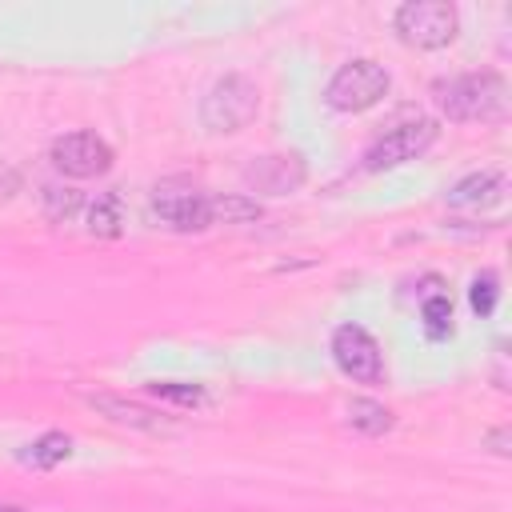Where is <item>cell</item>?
<instances>
[{"mask_svg": "<svg viewBox=\"0 0 512 512\" xmlns=\"http://www.w3.org/2000/svg\"><path fill=\"white\" fill-rule=\"evenodd\" d=\"M432 92H436V104L448 120L476 124V120H500L508 112V80L492 68L436 80Z\"/></svg>", "mask_w": 512, "mask_h": 512, "instance_id": "cell-1", "label": "cell"}, {"mask_svg": "<svg viewBox=\"0 0 512 512\" xmlns=\"http://www.w3.org/2000/svg\"><path fill=\"white\" fill-rule=\"evenodd\" d=\"M256 108H260V88L248 76L228 72V76H220L204 92V100H200V124L208 132H240V128L252 124Z\"/></svg>", "mask_w": 512, "mask_h": 512, "instance_id": "cell-2", "label": "cell"}, {"mask_svg": "<svg viewBox=\"0 0 512 512\" xmlns=\"http://www.w3.org/2000/svg\"><path fill=\"white\" fill-rule=\"evenodd\" d=\"M392 24L408 48H444L456 40L460 16L448 0H408L396 8Z\"/></svg>", "mask_w": 512, "mask_h": 512, "instance_id": "cell-3", "label": "cell"}, {"mask_svg": "<svg viewBox=\"0 0 512 512\" xmlns=\"http://www.w3.org/2000/svg\"><path fill=\"white\" fill-rule=\"evenodd\" d=\"M392 88L388 68H380L376 60H348L344 68H336V76L324 88V104L336 112H364L372 104H380Z\"/></svg>", "mask_w": 512, "mask_h": 512, "instance_id": "cell-4", "label": "cell"}, {"mask_svg": "<svg viewBox=\"0 0 512 512\" xmlns=\"http://www.w3.org/2000/svg\"><path fill=\"white\" fill-rule=\"evenodd\" d=\"M152 216L172 232H204L212 228V196L188 180H164L152 188Z\"/></svg>", "mask_w": 512, "mask_h": 512, "instance_id": "cell-5", "label": "cell"}, {"mask_svg": "<svg viewBox=\"0 0 512 512\" xmlns=\"http://www.w3.org/2000/svg\"><path fill=\"white\" fill-rule=\"evenodd\" d=\"M440 136V124L420 116V120H408V124H396L392 132H384L368 152H364V172H388V168H400L408 160H416L420 152H428Z\"/></svg>", "mask_w": 512, "mask_h": 512, "instance_id": "cell-6", "label": "cell"}, {"mask_svg": "<svg viewBox=\"0 0 512 512\" xmlns=\"http://www.w3.org/2000/svg\"><path fill=\"white\" fill-rule=\"evenodd\" d=\"M332 360L336 368L356 384H380L384 380V352L360 324H340L332 332Z\"/></svg>", "mask_w": 512, "mask_h": 512, "instance_id": "cell-7", "label": "cell"}, {"mask_svg": "<svg viewBox=\"0 0 512 512\" xmlns=\"http://www.w3.org/2000/svg\"><path fill=\"white\" fill-rule=\"evenodd\" d=\"M52 168L72 176V180H92V176H104L112 168V148L108 140H100L96 132H64L52 140V152H48Z\"/></svg>", "mask_w": 512, "mask_h": 512, "instance_id": "cell-8", "label": "cell"}, {"mask_svg": "<svg viewBox=\"0 0 512 512\" xmlns=\"http://www.w3.org/2000/svg\"><path fill=\"white\" fill-rule=\"evenodd\" d=\"M84 400L96 412H104L112 424H128V428H140V432H176L172 420H164L156 408H148L140 400H124V396H112V392H88Z\"/></svg>", "mask_w": 512, "mask_h": 512, "instance_id": "cell-9", "label": "cell"}, {"mask_svg": "<svg viewBox=\"0 0 512 512\" xmlns=\"http://www.w3.org/2000/svg\"><path fill=\"white\" fill-rule=\"evenodd\" d=\"M244 180L256 192L284 196V192L304 184V164H300V156H260L256 164L244 168Z\"/></svg>", "mask_w": 512, "mask_h": 512, "instance_id": "cell-10", "label": "cell"}, {"mask_svg": "<svg viewBox=\"0 0 512 512\" xmlns=\"http://www.w3.org/2000/svg\"><path fill=\"white\" fill-rule=\"evenodd\" d=\"M504 200V172L496 168H484V172H472L464 176L452 192H448V204L452 208H492Z\"/></svg>", "mask_w": 512, "mask_h": 512, "instance_id": "cell-11", "label": "cell"}, {"mask_svg": "<svg viewBox=\"0 0 512 512\" xmlns=\"http://www.w3.org/2000/svg\"><path fill=\"white\" fill-rule=\"evenodd\" d=\"M68 456H72V436L68 432H44L28 448H20V464H32V468H56Z\"/></svg>", "mask_w": 512, "mask_h": 512, "instance_id": "cell-12", "label": "cell"}, {"mask_svg": "<svg viewBox=\"0 0 512 512\" xmlns=\"http://www.w3.org/2000/svg\"><path fill=\"white\" fill-rule=\"evenodd\" d=\"M348 424L364 436H384L392 428V412L380 404V400H368V396H356L348 400Z\"/></svg>", "mask_w": 512, "mask_h": 512, "instance_id": "cell-13", "label": "cell"}, {"mask_svg": "<svg viewBox=\"0 0 512 512\" xmlns=\"http://www.w3.org/2000/svg\"><path fill=\"white\" fill-rule=\"evenodd\" d=\"M264 208L252 196H212V224H252Z\"/></svg>", "mask_w": 512, "mask_h": 512, "instance_id": "cell-14", "label": "cell"}, {"mask_svg": "<svg viewBox=\"0 0 512 512\" xmlns=\"http://www.w3.org/2000/svg\"><path fill=\"white\" fill-rule=\"evenodd\" d=\"M120 224H124V208H120V196H96V204L88 208V232L92 236H120Z\"/></svg>", "mask_w": 512, "mask_h": 512, "instance_id": "cell-15", "label": "cell"}, {"mask_svg": "<svg viewBox=\"0 0 512 512\" xmlns=\"http://www.w3.org/2000/svg\"><path fill=\"white\" fill-rule=\"evenodd\" d=\"M420 320H424V332H428L432 340L452 336V300H448L444 292L428 296V300L420 304Z\"/></svg>", "mask_w": 512, "mask_h": 512, "instance_id": "cell-16", "label": "cell"}, {"mask_svg": "<svg viewBox=\"0 0 512 512\" xmlns=\"http://www.w3.org/2000/svg\"><path fill=\"white\" fill-rule=\"evenodd\" d=\"M148 392L176 408H200L208 400V392L200 384H176V380H156V384H148Z\"/></svg>", "mask_w": 512, "mask_h": 512, "instance_id": "cell-17", "label": "cell"}, {"mask_svg": "<svg viewBox=\"0 0 512 512\" xmlns=\"http://www.w3.org/2000/svg\"><path fill=\"white\" fill-rule=\"evenodd\" d=\"M496 300H500V280L496 272H476L472 284H468V304L476 316H492L496 312Z\"/></svg>", "mask_w": 512, "mask_h": 512, "instance_id": "cell-18", "label": "cell"}, {"mask_svg": "<svg viewBox=\"0 0 512 512\" xmlns=\"http://www.w3.org/2000/svg\"><path fill=\"white\" fill-rule=\"evenodd\" d=\"M44 200H48V212L64 216V220L80 208V192H72V188H44Z\"/></svg>", "mask_w": 512, "mask_h": 512, "instance_id": "cell-19", "label": "cell"}, {"mask_svg": "<svg viewBox=\"0 0 512 512\" xmlns=\"http://www.w3.org/2000/svg\"><path fill=\"white\" fill-rule=\"evenodd\" d=\"M488 444H492L496 456H508V428H496V432L488 436Z\"/></svg>", "mask_w": 512, "mask_h": 512, "instance_id": "cell-20", "label": "cell"}, {"mask_svg": "<svg viewBox=\"0 0 512 512\" xmlns=\"http://www.w3.org/2000/svg\"><path fill=\"white\" fill-rule=\"evenodd\" d=\"M0 512H32V508H24V504H12V500H0Z\"/></svg>", "mask_w": 512, "mask_h": 512, "instance_id": "cell-21", "label": "cell"}]
</instances>
